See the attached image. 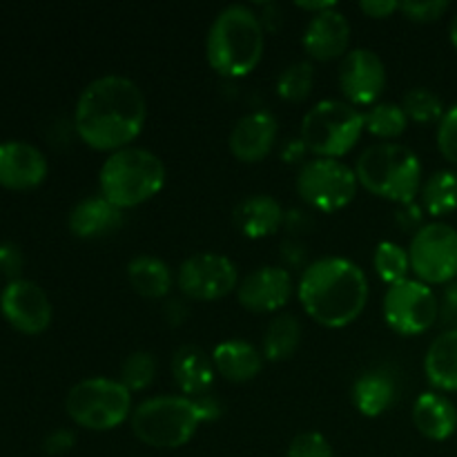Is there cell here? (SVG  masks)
<instances>
[{
    "label": "cell",
    "instance_id": "1",
    "mask_svg": "<svg viewBox=\"0 0 457 457\" xmlns=\"http://www.w3.org/2000/svg\"><path fill=\"white\" fill-rule=\"evenodd\" d=\"M145 119V94L132 79L120 74L94 79L80 92L74 110L76 134L85 145L98 152L129 147L143 132Z\"/></svg>",
    "mask_w": 457,
    "mask_h": 457
},
{
    "label": "cell",
    "instance_id": "2",
    "mask_svg": "<svg viewBox=\"0 0 457 457\" xmlns=\"http://www.w3.org/2000/svg\"><path fill=\"white\" fill-rule=\"evenodd\" d=\"M303 311L324 328H346L364 312L369 277L346 257H321L303 268L297 284Z\"/></svg>",
    "mask_w": 457,
    "mask_h": 457
},
{
    "label": "cell",
    "instance_id": "3",
    "mask_svg": "<svg viewBox=\"0 0 457 457\" xmlns=\"http://www.w3.org/2000/svg\"><path fill=\"white\" fill-rule=\"evenodd\" d=\"M221 415V406L210 397L159 395L141 402L132 411V433L152 449H181L195 437L201 422Z\"/></svg>",
    "mask_w": 457,
    "mask_h": 457
},
{
    "label": "cell",
    "instance_id": "4",
    "mask_svg": "<svg viewBox=\"0 0 457 457\" xmlns=\"http://www.w3.org/2000/svg\"><path fill=\"white\" fill-rule=\"evenodd\" d=\"M266 31L257 13L245 4H230L212 21L205 38V58L217 74L241 79L262 62Z\"/></svg>",
    "mask_w": 457,
    "mask_h": 457
},
{
    "label": "cell",
    "instance_id": "5",
    "mask_svg": "<svg viewBox=\"0 0 457 457\" xmlns=\"http://www.w3.org/2000/svg\"><path fill=\"white\" fill-rule=\"evenodd\" d=\"M101 196L119 210L137 208L165 186V165L159 156L145 147H123L112 152L98 172Z\"/></svg>",
    "mask_w": 457,
    "mask_h": 457
},
{
    "label": "cell",
    "instance_id": "6",
    "mask_svg": "<svg viewBox=\"0 0 457 457\" xmlns=\"http://www.w3.org/2000/svg\"><path fill=\"white\" fill-rule=\"evenodd\" d=\"M357 181L375 196L409 205L422 190V163L402 143H378L366 147L355 165Z\"/></svg>",
    "mask_w": 457,
    "mask_h": 457
},
{
    "label": "cell",
    "instance_id": "7",
    "mask_svg": "<svg viewBox=\"0 0 457 457\" xmlns=\"http://www.w3.org/2000/svg\"><path fill=\"white\" fill-rule=\"evenodd\" d=\"M364 132V114L337 98L315 103L302 119V141L320 159L348 154Z\"/></svg>",
    "mask_w": 457,
    "mask_h": 457
},
{
    "label": "cell",
    "instance_id": "8",
    "mask_svg": "<svg viewBox=\"0 0 457 457\" xmlns=\"http://www.w3.org/2000/svg\"><path fill=\"white\" fill-rule=\"evenodd\" d=\"M65 411L71 422L87 431H112L132 418V393L120 379H80L67 393Z\"/></svg>",
    "mask_w": 457,
    "mask_h": 457
},
{
    "label": "cell",
    "instance_id": "9",
    "mask_svg": "<svg viewBox=\"0 0 457 457\" xmlns=\"http://www.w3.org/2000/svg\"><path fill=\"white\" fill-rule=\"evenodd\" d=\"M357 174L339 159L306 161L297 172V195L320 212H337L357 196Z\"/></svg>",
    "mask_w": 457,
    "mask_h": 457
},
{
    "label": "cell",
    "instance_id": "10",
    "mask_svg": "<svg viewBox=\"0 0 457 457\" xmlns=\"http://www.w3.org/2000/svg\"><path fill=\"white\" fill-rule=\"evenodd\" d=\"M382 311L388 328L404 337H415L436 324L440 317V302L431 286L420 279H404L388 286Z\"/></svg>",
    "mask_w": 457,
    "mask_h": 457
},
{
    "label": "cell",
    "instance_id": "11",
    "mask_svg": "<svg viewBox=\"0 0 457 457\" xmlns=\"http://www.w3.org/2000/svg\"><path fill=\"white\" fill-rule=\"evenodd\" d=\"M411 270L424 284H451L457 277V230L433 221L420 228L409 245Z\"/></svg>",
    "mask_w": 457,
    "mask_h": 457
},
{
    "label": "cell",
    "instance_id": "12",
    "mask_svg": "<svg viewBox=\"0 0 457 457\" xmlns=\"http://www.w3.org/2000/svg\"><path fill=\"white\" fill-rule=\"evenodd\" d=\"M177 286L195 302H217L239 286V272L232 259L217 253H199L179 266Z\"/></svg>",
    "mask_w": 457,
    "mask_h": 457
},
{
    "label": "cell",
    "instance_id": "13",
    "mask_svg": "<svg viewBox=\"0 0 457 457\" xmlns=\"http://www.w3.org/2000/svg\"><path fill=\"white\" fill-rule=\"evenodd\" d=\"M337 80L346 103L373 107L386 87V65L373 49L355 47L339 62Z\"/></svg>",
    "mask_w": 457,
    "mask_h": 457
},
{
    "label": "cell",
    "instance_id": "14",
    "mask_svg": "<svg viewBox=\"0 0 457 457\" xmlns=\"http://www.w3.org/2000/svg\"><path fill=\"white\" fill-rule=\"evenodd\" d=\"M0 312L16 330L38 335L52 324V302L38 284L29 279H13L0 293Z\"/></svg>",
    "mask_w": 457,
    "mask_h": 457
},
{
    "label": "cell",
    "instance_id": "15",
    "mask_svg": "<svg viewBox=\"0 0 457 457\" xmlns=\"http://www.w3.org/2000/svg\"><path fill=\"white\" fill-rule=\"evenodd\" d=\"M293 277L281 266H262L237 286V299L250 312H277L293 297Z\"/></svg>",
    "mask_w": 457,
    "mask_h": 457
},
{
    "label": "cell",
    "instance_id": "16",
    "mask_svg": "<svg viewBox=\"0 0 457 457\" xmlns=\"http://www.w3.org/2000/svg\"><path fill=\"white\" fill-rule=\"evenodd\" d=\"M279 137V120L272 112L257 110L241 116L232 128L228 145L232 156L241 163H259L270 154Z\"/></svg>",
    "mask_w": 457,
    "mask_h": 457
},
{
    "label": "cell",
    "instance_id": "17",
    "mask_svg": "<svg viewBox=\"0 0 457 457\" xmlns=\"http://www.w3.org/2000/svg\"><path fill=\"white\" fill-rule=\"evenodd\" d=\"M49 172L47 156L27 141L0 143V186L9 190H31Z\"/></svg>",
    "mask_w": 457,
    "mask_h": 457
},
{
    "label": "cell",
    "instance_id": "18",
    "mask_svg": "<svg viewBox=\"0 0 457 457\" xmlns=\"http://www.w3.org/2000/svg\"><path fill=\"white\" fill-rule=\"evenodd\" d=\"M302 45L312 61H335L348 54L351 45V22L337 7L315 13L306 25Z\"/></svg>",
    "mask_w": 457,
    "mask_h": 457
},
{
    "label": "cell",
    "instance_id": "19",
    "mask_svg": "<svg viewBox=\"0 0 457 457\" xmlns=\"http://www.w3.org/2000/svg\"><path fill=\"white\" fill-rule=\"evenodd\" d=\"M232 223L248 239H266L284 223V208L270 195L245 196L235 205Z\"/></svg>",
    "mask_w": 457,
    "mask_h": 457
},
{
    "label": "cell",
    "instance_id": "20",
    "mask_svg": "<svg viewBox=\"0 0 457 457\" xmlns=\"http://www.w3.org/2000/svg\"><path fill=\"white\" fill-rule=\"evenodd\" d=\"M67 223L79 239H101L119 230L123 223V210L112 205L101 195L85 196L71 208Z\"/></svg>",
    "mask_w": 457,
    "mask_h": 457
},
{
    "label": "cell",
    "instance_id": "21",
    "mask_svg": "<svg viewBox=\"0 0 457 457\" xmlns=\"http://www.w3.org/2000/svg\"><path fill=\"white\" fill-rule=\"evenodd\" d=\"M212 357L199 346H181L172 357V378L186 397H205L214 384Z\"/></svg>",
    "mask_w": 457,
    "mask_h": 457
},
{
    "label": "cell",
    "instance_id": "22",
    "mask_svg": "<svg viewBox=\"0 0 457 457\" xmlns=\"http://www.w3.org/2000/svg\"><path fill=\"white\" fill-rule=\"evenodd\" d=\"M413 424L427 440L445 442L457 431V409L442 393L428 391L415 400Z\"/></svg>",
    "mask_w": 457,
    "mask_h": 457
},
{
    "label": "cell",
    "instance_id": "23",
    "mask_svg": "<svg viewBox=\"0 0 457 457\" xmlns=\"http://www.w3.org/2000/svg\"><path fill=\"white\" fill-rule=\"evenodd\" d=\"M210 357H212L214 370L228 382H250L263 369V355L244 339H226L217 344Z\"/></svg>",
    "mask_w": 457,
    "mask_h": 457
},
{
    "label": "cell",
    "instance_id": "24",
    "mask_svg": "<svg viewBox=\"0 0 457 457\" xmlns=\"http://www.w3.org/2000/svg\"><path fill=\"white\" fill-rule=\"evenodd\" d=\"M424 373L436 391L457 393V328L433 339L424 357Z\"/></svg>",
    "mask_w": 457,
    "mask_h": 457
},
{
    "label": "cell",
    "instance_id": "25",
    "mask_svg": "<svg viewBox=\"0 0 457 457\" xmlns=\"http://www.w3.org/2000/svg\"><path fill=\"white\" fill-rule=\"evenodd\" d=\"M128 281L137 295L145 299H161L172 290V268L159 257L141 254L128 263Z\"/></svg>",
    "mask_w": 457,
    "mask_h": 457
},
{
    "label": "cell",
    "instance_id": "26",
    "mask_svg": "<svg viewBox=\"0 0 457 457\" xmlns=\"http://www.w3.org/2000/svg\"><path fill=\"white\" fill-rule=\"evenodd\" d=\"M395 400V382L382 370H369L353 384V404L366 418H379Z\"/></svg>",
    "mask_w": 457,
    "mask_h": 457
},
{
    "label": "cell",
    "instance_id": "27",
    "mask_svg": "<svg viewBox=\"0 0 457 457\" xmlns=\"http://www.w3.org/2000/svg\"><path fill=\"white\" fill-rule=\"evenodd\" d=\"M299 344H302V324L290 312H281L266 326L262 355L268 361H286L297 353Z\"/></svg>",
    "mask_w": 457,
    "mask_h": 457
},
{
    "label": "cell",
    "instance_id": "28",
    "mask_svg": "<svg viewBox=\"0 0 457 457\" xmlns=\"http://www.w3.org/2000/svg\"><path fill=\"white\" fill-rule=\"evenodd\" d=\"M422 205L431 217H446L457 210V170H437L422 183Z\"/></svg>",
    "mask_w": 457,
    "mask_h": 457
},
{
    "label": "cell",
    "instance_id": "29",
    "mask_svg": "<svg viewBox=\"0 0 457 457\" xmlns=\"http://www.w3.org/2000/svg\"><path fill=\"white\" fill-rule=\"evenodd\" d=\"M409 128V116L400 103H375L364 114V129L378 138H397Z\"/></svg>",
    "mask_w": 457,
    "mask_h": 457
},
{
    "label": "cell",
    "instance_id": "30",
    "mask_svg": "<svg viewBox=\"0 0 457 457\" xmlns=\"http://www.w3.org/2000/svg\"><path fill=\"white\" fill-rule=\"evenodd\" d=\"M373 268L384 284H400V281L409 279V250L393 241H382L373 253Z\"/></svg>",
    "mask_w": 457,
    "mask_h": 457
},
{
    "label": "cell",
    "instance_id": "31",
    "mask_svg": "<svg viewBox=\"0 0 457 457\" xmlns=\"http://www.w3.org/2000/svg\"><path fill=\"white\" fill-rule=\"evenodd\" d=\"M409 120H415L420 125L428 123H440L442 116H445V103L437 96L433 89L428 87H413L404 94V101H402Z\"/></svg>",
    "mask_w": 457,
    "mask_h": 457
},
{
    "label": "cell",
    "instance_id": "32",
    "mask_svg": "<svg viewBox=\"0 0 457 457\" xmlns=\"http://www.w3.org/2000/svg\"><path fill=\"white\" fill-rule=\"evenodd\" d=\"M315 85V67L308 61L293 62L277 79V94L288 103H299L311 94Z\"/></svg>",
    "mask_w": 457,
    "mask_h": 457
},
{
    "label": "cell",
    "instance_id": "33",
    "mask_svg": "<svg viewBox=\"0 0 457 457\" xmlns=\"http://www.w3.org/2000/svg\"><path fill=\"white\" fill-rule=\"evenodd\" d=\"M156 378V360L150 351H134L120 364V382L129 393L145 391Z\"/></svg>",
    "mask_w": 457,
    "mask_h": 457
},
{
    "label": "cell",
    "instance_id": "34",
    "mask_svg": "<svg viewBox=\"0 0 457 457\" xmlns=\"http://www.w3.org/2000/svg\"><path fill=\"white\" fill-rule=\"evenodd\" d=\"M286 457H335V451L321 433L306 431L293 437Z\"/></svg>",
    "mask_w": 457,
    "mask_h": 457
},
{
    "label": "cell",
    "instance_id": "35",
    "mask_svg": "<svg viewBox=\"0 0 457 457\" xmlns=\"http://www.w3.org/2000/svg\"><path fill=\"white\" fill-rule=\"evenodd\" d=\"M437 150L457 168V103L445 112L437 123Z\"/></svg>",
    "mask_w": 457,
    "mask_h": 457
},
{
    "label": "cell",
    "instance_id": "36",
    "mask_svg": "<svg viewBox=\"0 0 457 457\" xmlns=\"http://www.w3.org/2000/svg\"><path fill=\"white\" fill-rule=\"evenodd\" d=\"M400 12L413 22H436L449 12V3L446 0H427V3L409 0V3H400Z\"/></svg>",
    "mask_w": 457,
    "mask_h": 457
},
{
    "label": "cell",
    "instance_id": "37",
    "mask_svg": "<svg viewBox=\"0 0 457 457\" xmlns=\"http://www.w3.org/2000/svg\"><path fill=\"white\" fill-rule=\"evenodd\" d=\"M25 266V257H22L21 245L13 244V241H3L0 244V272L4 277H9V281L21 279V270Z\"/></svg>",
    "mask_w": 457,
    "mask_h": 457
},
{
    "label": "cell",
    "instance_id": "38",
    "mask_svg": "<svg viewBox=\"0 0 457 457\" xmlns=\"http://www.w3.org/2000/svg\"><path fill=\"white\" fill-rule=\"evenodd\" d=\"M74 442H76L74 433L67 431V428H56V431H52L47 437H45L43 449L47 451L49 455H62L67 453V451H71Z\"/></svg>",
    "mask_w": 457,
    "mask_h": 457
},
{
    "label": "cell",
    "instance_id": "39",
    "mask_svg": "<svg viewBox=\"0 0 457 457\" xmlns=\"http://www.w3.org/2000/svg\"><path fill=\"white\" fill-rule=\"evenodd\" d=\"M360 9L370 18H388L391 13L400 12V3L397 0H364L360 3Z\"/></svg>",
    "mask_w": 457,
    "mask_h": 457
},
{
    "label": "cell",
    "instance_id": "40",
    "mask_svg": "<svg viewBox=\"0 0 457 457\" xmlns=\"http://www.w3.org/2000/svg\"><path fill=\"white\" fill-rule=\"evenodd\" d=\"M440 312L445 317L446 324L455 326L457 328V281H451L445 290V297H442Z\"/></svg>",
    "mask_w": 457,
    "mask_h": 457
},
{
    "label": "cell",
    "instance_id": "41",
    "mask_svg": "<svg viewBox=\"0 0 457 457\" xmlns=\"http://www.w3.org/2000/svg\"><path fill=\"white\" fill-rule=\"evenodd\" d=\"M303 152H308L306 145H303V141L302 138H295V141L286 143L281 156H284V161H288V163H295V161H302Z\"/></svg>",
    "mask_w": 457,
    "mask_h": 457
},
{
    "label": "cell",
    "instance_id": "42",
    "mask_svg": "<svg viewBox=\"0 0 457 457\" xmlns=\"http://www.w3.org/2000/svg\"><path fill=\"white\" fill-rule=\"evenodd\" d=\"M297 7L306 9V12L321 13V12H328V9H335L337 4H335V3H297Z\"/></svg>",
    "mask_w": 457,
    "mask_h": 457
},
{
    "label": "cell",
    "instance_id": "43",
    "mask_svg": "<svg viewBox=\"0 0 457 457\" xmlns=\"http://www.w3.org/2000/svg\"><path fill=\"white\" fill-rule=\"evenodd\" d=\"M449 36H451V43H453V47L457 49V13H455L453 21H451V25H449Z\"/></svg>",
    "mask_w": 457,
    "mask_h": 457
}]
</instances>
